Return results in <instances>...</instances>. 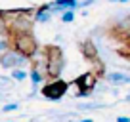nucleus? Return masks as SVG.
I'll list each match as a JSON object with an SVG mask.
<instances>
[{"mask_svg": "<svg viewBox=\"0 0 130 122\" xmlns=\"http://www.w3.org/2000/svg\"><path fill=\"white\" fill-rule=\"evenodd\" d=\"M8 48H12V40H10V36H0V53L6 52Z\"/></svg>", "mask_w": 130, "mask_h": 122, "instance_id": "obj_13", "label": "nucleus"}, {"mask_svg": "<svg viewBox=\"0 0 130 122\" xmlns=\"http://www.w3.org/2000/svg\"><path fill=\"white\" fill-rule=\"evenodd\" d=\"M80 122H94V120H92V118H82Z\"/></svg>", "mask_w": 130, "mask_h": 122, "instance_id": "obj_19", "label": "nucleus"}, {"mask_svg": "<svg viewBox=\"0 0 130 122\" xmlns=\"http://www.w3.org/2000/svg\"><path fill=\"white\" fill-rule=\"evenodd\" d=\"M61 21L63 23H71V21H75V10H67V12L61 13Z\"/></svg>", "mask_w": 130, "mask_h": 122, "instance_id": "obj_14", "label": "nucleus"}, {"mask_svg": "<svg viewBox=\"0 0 130 122\" xmlns=\"http://www.w3.org/2000/svg\"><path fill=\"white\" fill-rule=\"evenodd\" d=\"M44 61H46V74L48 78H59L65 67V57H63V50L59 46H46L44 48Z\"/></svg>", "mask_w": 130, "mask_h": 122, "instance_id": "obj_1", "label": "nucleus"}, {"mask_svg": "<svg viewBox=\"0 0 130 122\" xmlns=\"http://www.w3.org/2000/svg\"><path fill=\"white\" fill-rule=\"evenodd\" d=\"M117 122H130V118H128V116H119Z\"/></svg>", "mask_w": 130, "mask_h": 122, "instance_id": "obj_18", "label": "nucleus"}, {"mask_svg": "<svg viewBox=\"0 0 130 122\" xmlns=\"http://www.w3.org/2000/svg\"><path fill=\"white\" fill-rule=\"evenodd\" d=\"M32 21H35V19H29V15H15L13 21L10 23V34L32 31Z\"/></svg>", "mask_w": 130, "mask_h": 122, "instance_id": "obj_5", "label": "nucleus"}, {"mask_svg": "<svg viewBox=\"0 0 130 122\" xmlns=\"http://www.w3.org/2000/svg\"><path fill=\"white\" fill-rule=\"evenodd\" d=\"M105 80L109 82V84H113V86L130 84V76H128L126 73H119V71H115V73H107V74H105Z\"/></svg>", "mask_w": 130, "mask_h": 122, "instance_id": "obj_7", "label": "nucleus"}, {"mask_svg": "<svg viewBox=\"0 0 130 122\" xmlns=\"http://www.w3.org/2000/svg\"><path fill=\"white\" fill-rule=\"evenodd\" d=\"M94 0H84V2H78V8H86L88 4H92Z\"/></svg>", "mask_w": 130, "mask_h": 122, "instance_id": "obj_17", "label": "nucleus"}, {"mask_svg": "<svg viewBox=\"0 0 130 122\" xmlns=\"http://www.w3.org/2000/svg\"><path fill=\"white\" fill-rule=\"evenodd\" d=\"M17 109H19L17 103H8V105L2 107V113H12V111H17Z\"/></svg>", "mask_w": 130, "mask_h": 122, "instance_id": "obj_16", "label": "nucleus"}, {"mask_svg": "<svg viewBox=\"0 0 130 122\" xmlns=\"http://www.w3.org/2000/svg\"><path fill=\"white\" fill-rule=\"evenodd\" d=\"M27 76H29V74H27V71H25V69H12V78H13V80L23 82Z\"/></svg>", "mask_w": 130, "mask_h": 122, "instance_id": "obj_10", "label": "nucleus"}, {"mask_svg": "<svg viewBox=\"0 0 130 122\" xmlns=\"http://www.w3.org/2000/svg\"><path fill=\"white\" fill-rule=\"evenodd\" d=\"M27 63H29V57L23 55L13 46L0 53V67H4V69H23Z\"/></svg>", "mask_w": 130, "mask_h": 122, "instance_id": "obj_4", "label": "nucleus"}, {"mask_svg": "<svg viewBox=\"0 0 130 122\" xmlns=\"http://www.w3.org/2000/svg\"><path fill=\"white\" fill-rule=\"evenodd\" d=\"M96 82H98L96 73H84L82 76H78L77 82H73V84H77L80 92H92V90L96 88Z\"/></svg>", "mask_w": 130, "mask_h": 122, "instance_id": "obj_6", "label": "nucleus"}, {"mask_svg": "<svg viewBox=\"0 0 130 122\" xmlns=\"http://www.w3.org/2000/svg\"><path fill=\"white\" fill-rule=\"evenodd\" d=\"M8 122H13V120H8Z\"/></svg>", "mask_w": 130, "mask_h": 122, "instance_id": "obj_22", "label": "nucleus"}, {"mask_svg": "<svg viewBox=\"0 0 130 122\" xmlns=\"http://www.w3.org/2000/svg\"><path fill=\"white\" fill-rule=\"evenodd\" d=\"M10 40H12L13 48L19 50L29 59H32L38 53V42H37V38L32 36L31 31H27V33H13V34H10Z\"/></svg>", "mask_w": 130, "mask_h": 122, "instance_id": "obj_2", "label": "nucleus"}, {"mask_svg": "<svg viewBox=\"0 0 130 122\" xmlns=\"http://www.w3.org/2000/svg\"><path fill=\"white\" fill-rule=\"evenodd\" d=\"M10 33V23L6 21L4 15H0V36H6Z\"/></svg>", "mask_w": 130, "mask_h": 122, "instance_id": "obj_12", "label": "nucleus"}, {"mask_svg": "<svg viewBox=\"0 0 130 122\" xmlns=\"http://www.w3.org/2000/svg\"><path fill=\"white\" fill-rule=\"evenodd\" d=\"M12 82H13V78H12V76L8 78V76H2V74H0V88H8Z\"/></svg>", "mask_w": 130, "mask_h": 122, "instance_id": "obj_15", "label": "nucleus"}, {"mask_svg": "<svg viewBox=\"0 0 130 122\" xmlns=\"http://www.w3.org/2000/svg\"><path fill=\"white\" fill-rule=\"evenodd\" d=\"M80 50H82V55H84L86 59H92V61L98 59V48H96V44H94L90 38L80 44Z\"/></svg>", "mask_w": 130, "mask_h": 122, "instance_id": "obj_8", "label": "nucleus"}, {"mask_svg": "<svg viewBox=\"0 0 130 122\" xmlns=\"http://www.w3.org/2000/svg\"><path fill=\"white\" fill-rule=\"evenodd\" d=\"M119 31H124V33H130V15H124L121 17V21H119Z\"/></svg>", "mask_w": 130, "mask_h": 122, "instance_id": "obj_11", "label": "nucleus"}, {"mask_svg": "<svg viewBox=\"0 0 130 122\" xmlns=\"http://www.w3.org/2000/svg\"><path fill=\"white\" fill-rule=\"evenodd\" d=\"M119 2H130V0H119Z\"/></svg>", "mask_w": 130, "mask_h": 122, "instance_id": "obj_20", "label": "nucleus"}, {"mask_svg": "<svg viewBox=\"0 0 130 122\" xmlns=\"http://www.w3.org/2000/svg\"><path fill=\"white\" fill-rule=\"evenodd\" d=\"M52 15H54V13L50 12V4H44V6H40V8L37 10V13H35V21H37V23H48V21L52 19Z\"/></svg>", "mask_w": 130, "mask_h": 122, "instance_id": "obj_9", "label": "nucleus"}, {"mask_svg": "<svg viewBox=\"0 0 130 122\" xmlns=\"http://www.w3.org/2000/svg\"><path fill=\"white\" fill-rule=\"evenodd\" d=\"M69 86H71L69 82L61 80V78H50L46 84H42L40 94H42V97L50 99V101H59V99L67 94Z\"/></svg>", "mask_w": 130, "mask_h": 122, "instance_id": "obj_3", "label": "nucleus"}, {"mask_svg": "<svg viewBox=\"0 0 130 122\" xmlns=\"http://www.w3.org/2000/svg\"><path fill=\"white\" fill-rule=\"evenodd\" d=\"M126 101H130V95H126Z\"/></svg>", "mask_w": 130, "mask_h": 122, "instance_id": "obj_21", "label": "nucleus"}]
</instances>
